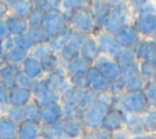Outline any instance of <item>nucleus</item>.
I'll list each match as a JSON object with an SVG mask.
<instances>
[{
    "instance_id": "nucleus-2",
    "label": "nucleus",
    "mask_w": 156,
    "mask_h": 139,
    "mask_svg": "<svg viewBox=\"0 0 156 139\" xmlns=\"http://www.w3.org/2000/svg\"><path fill=\"white\" fill-rule=\"evenodd\" d=\"M62 15L67 26H69L73 29V32H77L84 35H93L95 33V24L90 15L89 7L79 9L73 12L62 11Z\"/></svg>"
},
{
    "instance_id": "nucleus-22",
    "label": "nucleus",
    "mask_w": 156,
    "mask_h": 139,
    "mask_svg": "<svg viewBox=\"0 0 156 139\" xmlns=\"http://www.w3.org/2000/svg\"><path fill=\"white\" fill-rule=\"evenodd\" d=\"M41 124L34 121H23L18 124L17 139H38L40 137Z\"/></svg>"
},
{
    "instance_id": "nucleus-45",
    "label": "nucleus",
    "mask_w": 156,
    "mask_h": 139,
    "mask_svg": "<svg viewBox=\"0 0 156 139\" xmlns=\"http://www.w3.org/2000/svg\"><path fill=\"white\" fill-rule=\"evenodd\" d=\"M13 41H15V45H16V46H18V48H21V49H23V50H26V51H28V52L35 46L34 41H33L32 38L27 34V32H26L24 34H22V35L13 37Z\"/></svg>"
},
{
    "instance_id": "nucleus-23",
    "label": "nucleus",
    "mask_w": 156,
    "mask_h": 139,
    "mask_svg": "<svg viewBox=\"0 0 156 139\" xmlns=\"http://www.w3.org/2000/svg\"><path fill=\"white\" fill-rule=\"evenodd\" d=\"M156 45L152 39H141L136 46V61H155Z\"/></svg>"
},
{
    "instance_id": "nucleus-48",
    "label": "nucleus",
    "mask_w": 156,
    "mask_h": 139,
    "mask_svg": "<svg viewBox=\"0 0 156 139\" xmlns=\"http://www.w3.org/2000/svg\"><path fill=\"white\" fill-rule=\"evenodd\" d=\"M7 117L10 119H12L13 122H16L17 124H20L21 122H23V107L20 109V107H12V106H9L7 109Z\"/></svg>"
},
{
    "instance_id": "nucleus-31",
    "label": "nucleus",
    "mask_w": 156,
    "mask_h": 139,
    "mask_svg": "<svg viewBox=\"0 0 156 139\" xmlns=\"http://www.w3.org/2000/svg\"><path fill=\"white\" fill-rule=\"evenodd\" d=\"M28 56H29V52L18 46H13L12 49L4 52L5 61L9 63H16V65H21Z\"/></svg>"
},
{
    "instance_id": "nucleus-43",
    "label": "nucleus",
    "mask_w": 156,
    "mask_h": 139,
    "mask_svg": "<svg viewBox=\"0 0 156 139\" xmlns=\"http://www.w3.org/2000/svg\"><path fill=\"white\" fill-rule=\"evenodd\" d=\"M45 16V12L41 11L38 7H33V10L30 11V13L27 16V23H28V28H34V27H41V22L43 18Z\"/></svg>"
},
{
    "instance_id": "nucleus-27",
    "label": "nucleus",
    "mask_w": 156,
    "mask_h": 139,
    "mask_svg": "<svg viewBox=\"0 0 156 139\" xmlns=\"http://www.w3.org/2000/svg\"><path fill=\"white\" fill-rule=\"evenodd\" d=\"M9 10H11V15H15L17 17L27 18V16L30 13V11L34 7V2L32 0H9L6 1Z\"/></svg>"
},
{
    "instance_id": "nucleus-58",
    "label": "nucleus",
    "mask_w": 156,
    "mask_h": 139,
    "mask_svg": "<svg viewBox=\"0 0 156 139\" xmlns=\"http://www.w3.org/2000/svg\"><path fill=\"white\" fill-rule=\"evenodd\" d=\"M38 139H45V138H44V137H41V135H40V137H39V138H38Z\"/></svg>"
},
{
    "instance_id": "nucleus-55",
    "label": "nucleus",
    "mask_w": 156,
    "mask_h": 139,
    "mask_svg": "<svg viewBox=\"0 0 156 139\" xmlns=\"http://www.w3.org/2000/svg\"><path fill=\"white\" fill-rule=\"evenodd\" d=\"M155 134H141V135H134L129 139H154Z\"/></svg>"
},
{
    "instance_id": "nucleus-10",
    "label": "nucleus",
    "mask_w": 156,
    "mask_h": 139,
    "mask_svg": "<svg viewBox=\"0 0 156 139\" xmlns=\"http://www.w3.org/2000/svg\"><path fill=\"white\" fill-rule=\"evenodd\" d=\"M140 37H146L152 39L156 35V13H145L135 16L132 23Z\"/></svg>"
},
{
    "instance_id": "nucleus-15",
    "label": "nucleus",
    "mask_w": 156,
    "mask_h": 139,
    "mask_svg": "<svg viewBox=\"0 0 156 139\" xmlns=\"http://www.w3.org/2000/svg\"><path fill=\"white\" fill-rule=\"evenodd\" d=\"M100 56H101V54H100V50H99L96 38H94L93 35H87L82 46H80L79 57H82L84 61H87L89 65L93 66Z\"/></svg>"
},
{
    "instance_id": "nucleus-47",
    "label": "nucleus",
    "mask_w": 156,
    "mask_h": 139,
    "mask_svg": "<svg viewBox=\"0 0 156 139\" xmlns=\"http://www.w3.org/2000/svg\"><path fill=\"white\" fill-rule=\"evenodd\" d=\"M13 83H15V87H17V88H23V89L30 90V87H32L33 80H30L22 71H20L16 74V77L13 78Z\"/></svg>"
},
{
    "instance_id": "nucleus-20",
    "label": "nucleus",
    "mask_w": 156,
    "mask_h": 139,
    "mask_svg": "<svg viewBox=\"0 0 156 139\" xmlns=\"http://www.w3.org/2000/svg\"><path fill=\"white\" fill-rule=\"evenodd\" d=\"M32 98L30 90L15 87L9 91V106L22 109L32 100Z\"/></svg>"
},
{
    "instance_id": "nucleus-35",
    "label": "nucleus",
    "mask_w": 156,
    "mask_h": 139,
    "mask_svg": "<svg viewBox=\"0 0 156 139\" xmlns=\"http://www.w3.org/2000/svg\"><path fill=\"white\" fill-rule=\"evenodd\" d=\"M40 135L44 137L45 139H62L63 133H62L61 122L54 123L50 126H41Z\"/></svg>"
},
{
    "instance_id": "nucleus-37",
    "label": "nucleus",
    "mask_w": 156,
    "mask_h": 139,
    "mask_svg": "<svg viewBox=\"0 0 156 139\" xmlns=\"http://www.w3.org/2000/svg\"><path fill=\"white\" fill-rule=\"evenodd\" d=\"M113 61H116L118 65H126V63H130V62H135L136 61V48H132V49H121V51L112 57Z\"/></svg>"
},
{
    "instance_id": "nucleus-19",
    "label": "nucleus",
    "mask_w": 156,
    "mask_h": 139,
    "mask_svg": "<svg viewBox=\"0 0 156 139\" xmlns=\"http://www.w3.org/2000/svg\"><path fill=\"white\" fill-rule=\"evenodd\" d=\"M21 71L30 80H38V79L44 78V71L41 68L40 61L32 57L30 55L21 63Z\"/></svg>"
},
{
    "instance_id": "nucleus-56",
    "label": "nucleus",
    "mask_w": 156,
    "mask_h": 139,
    "mask_svg": "<svg viewBox=\"0 0 156 139\" xmlns=\"http://www.w3.org/2000/svg\"><path fill=\"white\" fill-rule=\"evenodd\" d=\"M4 55V46H2V43L0 41V56Z\"/></svg>"
},
{
    "instance_id": "nucleus-12",
    "label": "nucleus",
    "mask_w": 156,
    "mask_h": 139,
    "mask_svg": "<svg viewBox=\"0 0 156 139\" xmlns=\"http://www.w3.org/2000/svg\"><path fill=\"white\" fill-rule=\"evenodd\" d=\"M85 82H87V88L91 89L99 94H104V93H108L110 90V85L111 83L100 74V72L94 67L90 66L89 70L87 71L85 74Z\"/></svg>"
},
{
    "instance_id": "nucleus-60",
    "label": "nucleus",
    "mask_w": 156,
    "mask_h": 139,
    "mask_svg": "<svg viewBox=\"0 0 156 139\" xmlns=\"http://www.w3.org/2000/svg\"><path fill=\"white\" fill-rule=\"evenodd\" d=\"M155 65H156V60H155Z\"/></svg>"
},
{
    "instance_id": "nucleus-4",
    "label": "nucleus",
    "mask_w": 156,
    "mask_h": 139,
    "mask_svg": "<svg viewBox=\"0 0 156 139\" xmlns=\"http://www.w3.org/2000/svg\"><path fill=\"white\" fill-rule=\"evenodd\" d=\"M130 15H132V12H130V9H129L127 1H124L123 4H121L116 7H112L107 18L104 22L102 32L113 35L122 27L130 24L129 23V16Z\"/></svg>"
},
{
    "instance_id": "nucleus-1",
    "label": "nucleus",
    "mask_w": 156,
    "mask_h": 139,
    "mask_svg": "<svg viewBox=\"0 0 156 139\" xmlns=\"http://www.w3.org/2000/svg\"><path fill=\"white\" fill-rule=\"evenodd\" d=\"M119 96H113L110 93H104L100 95V99L88 107L82 115V122L85 129L96 130L101 127V123L107 113V111L112 107H117Z\"/></svg>"
},
{
    "instance_id": "nucleus-38",
    "label": "nucleus",
    "mask_w": 156,
    "mask_h": 139,
    "mask_svg": "<svg viewBox=\"0 0 156 139\" xmlns=\"http://www.w3.org/2000/svg\"><path fill=\"white\" fill-rule=\"evenodd\" d=\"M139 72L145 80L156 79V65L155 61H139Z\"/></svg>"
},
{
    "instance_id": "nucleus-21",
    "label": "nucleus",
    "mask_w": 156,
    "mask_h": 139,
    "mask_svg": "<svg viewBox=\"0 0 156 139\" xmlns=\"http://www.w3.org/2000/svg\"><path fill=\"white\" fill-rule=\"evenodd\" d=\"M123 126L124 129L130 134V137L146 134L140 119V115H134L123 111Z\"/></svg>"
},
{
    "instance_id": "nucleus-54",
    "label": "nucleus",
    "mask_w": 156,
    "mask_h": 139,
    "mask_svg": "<svg viewBox=\"0 0 156 139\" xmlns=\"http://www.w3.org/2000/svg\"><path fill=\"white\" fill-rule=\"evenodd\" d=\"M79 139H96V135H95V130H89V129H85L84 133L82 134V137Z\"/></svg>"
},
{
    "instance_id": "nucleus-17",
    "label": "nucleus",
    "mask_w": 156,
    "mask_h": 139,
    "mask_svg": "<svg viewBox=\"0 0 156 139\" xmlns=\"http://www.w3.org/2000/svg\"><path fill=\"white\" fill-rule=\"evenodd\" d=\"M100 128H104V129L110 130V132H118V130L123 129L124 128V126H123V111L118 107L110 109L107 111Z\"/></svg>"
},
{
    "instance_id": "nucleus-18",
    "label": "nucleus",
    "mask_w": 156,
    "mask_h": 139,
    "mask_svg": "<svg viewBox=\"0 0 156 139\" xmlns=\"http://www.w3.org/2000/svg\"><path fill=\"white\" fill-rule=\"evenodd\" d=\"M62 133L63 138L66 139H79L82 134L84 133L85 128L83 126L82 119L74 118V119H62L61 121Z\"/></svg>"
},
{
    "instance_id": "nucleus-59",
    "label": "nucleus",
    "mask_w": 156,
    "mask_h": 139,
    "mask_svg": "<svg viewBox=\"0 0 156 139\" xmlns=\"http://www.w3.org/2000/svg\"><path fill=\"white\" fill-rule=\"evenodd\" d=\"M154 139H156V134H155V137H154Z\"/></svg>"
},
{
    "instance_id": "nucleus-49",
    "label": "nucleus",
    "mask_w": 156,
    "mask_h": 139,
    "mask_svg": "<svg viewBox=\"0 0 156 139\" xmlns=\"http://www.w3.org/2000/svg\"><path fill=\"white\" fill-rule=\"evenodd\" d=\"M0 106H9V89L0 80Z\"/></svg>"
},
{
    "instance_id": "nucleus-25",
    "label": "nucleus",
    "mask_w": 156,
    "mask_h": 139,
    "mask_svg": "<svg viewBox=\"0 0 156 139\" xmlns=\"http://www.w3.org/2000/svg\"><path fill=\"white\" fill-rule=\"evenodd\" d=\"M5 22L11 37H18L24 34L28 30V23L26 18L17 17L15 15H7L5 17Z\"/></svg>"
},
{
    "instance_id": "nucleus-5",
    "label": "nucleus",
    "mask_w": 156,
    "mask_h": 139,
    "mask_svg": "<svg viewBox=\"0 0 156 139\" xmlns=\"http://www.w3.org/2000/svg\"><path fill=\"white\" fill-rule=\"evenodd\" d=\"M117 107L124 112H129L134 115H143L149 110L143 90L123 93L118 99Z\"/></svg>"
},
{
    "instance_id": "nucleus-41",
    "label": "nucleus",
    "mask_w": 156,
    "mask_h": 139,
    "mask_svg": "<svg viewBox=\"0 0 156 139\" xmlns=\"http://www.w3.org/2000/svg\"><path fill=\"white\" fill-rule=\"evenodd\" d=\"M100 95L101 94H99V93H96V91H94L91 89H85L84 90V94H83V98L80 100V104H79V107L83 110V112L88 107H90L91 105H94L100 99Z\"/></svg>"
},
{
    "instance_id": "nucleus-29",
    "label": "nucleus",
    "mask_w": 156,
    "mask_h": 139,
    "mask_svg": "<svg viewBox=\"0 0 156 139\" xmlns=\"http://www.w3.org/2000/svg\"><path fill=\"white\" fill-rule=\"evenodd\" d=\"M84 90L83 89H78L72 87L68 91H66L65 94L60 95V104L62 107H73V106H79L80 100L83 98Z\"/></svg>"
},
{
    "instance_id": "nucleus-16",
    "label": "nucleus",
    "mask_w": 156,
    "mask_h": 139,
    "mask_svg": "<svg viewBox=\"0 0 156 139\" xmlns=\"http://www.w3.org/2000/svg\"><path fill=\"white\" fill-rule=\"evenodd\" d=\"M98 45H99V50H100V54L104 55V56H107L110 59L115 57L119 51H121V46L116 43V40L113 39V35L111 34H107V33H104L101 32L98 38Z\"/></svg>"
},
{
    "instance_id": "nucleus-51",
    "label": "nucleus",
    "mask_w": 156,
    "mask_h": 139,
    "mask_svg": "<svg viewBox=\"0 0 156 139\" xmlns=\"http://www.w3.org/2000/svg\"><path fill=\"white\" fill-rule=\"evenodd\" d=\"M96 139H113V132L106 130L104 128H99L95 130Z\"/></svg>"
},
{
    "instance_id": "nucleus-7",
    "label": "nucleus",
    "mask_w": 156,
    "mask_h": 139,
    "mask_svg": "<svg viewBox=\"0 0 156 139\" xmlns=\"http://www.w3.org/2000/svg\"><path fill=\"white\" fill-rule=\"evenodd\" d=\"M87 35L84 34H80V33H77V32H73L69 41L60 50V52L57 54L58 57H60V61L65 65L69 63L72 60L79 57V50H80V46L84 41Z\"/></svg>"
},
{
    "instance_id": "nucleus-39",
    "label": "nucleus",
    "mask_w": 156,
    "mask_h": 139,
    "mask_svg": "<svg viewBox=\"0 0 156 139\" xmlns=\"http://www.w3.org/2000/svg\"><path fill=\"white\" fill-rule=\"evenodd\" d=\"M27 34L32 38L34 41L35 46L39 44H48L50 40V35L41 28V27H34V28H28Z\"/></svg>"
},
{
    "instance_id": "nucleus-26",
    "label": "nucleus",
    "mask_w": 156,
    "mask_h": 139,
    "mask_svg": "<svg viewBox=\"0 0 156 139\" xmlns=\"http://www.w3.org/2000/svg\"><path fill=\"white\" fill-rule=\"evenodd\" d=\"M90 66L91 65H89L82 57H77V59L72 60L69 63L66 65V74H67V78L68 79H72V78L85 77L87 71L89 70Z\"/></svg>"
},
{
    "instance_id": "nucleus-3",
    "label": "nucleus",
    "mask_w": 156,
    "mask_h": 139,
    "mask_svg": "<svg viewBox=\"0 0 156 139\" xmlns=\"http://www.w3.org/2000/svg\"><path fill=\"white\" fill-rule=\"evenodd\" d=\"M118 79L122 84L123 93L143 90V88L146 83V80L141 77V74L139 72L138 61L121 65V74H119Z\"/></svg>"
},
{
    "instance_id": "nucleus-57",
    "label": "nucleus",
    "mask_w": 156,
    "mask_h": 139,
    "mask_svg": "<svg viewBox=\"0 0 156 139\" xmlns=\"http://www.w3.org/2000/svg\"><path fill=\"white\" fill-rule=\"evenodd\" d=\"M152 41H154V43H155V45H156V35L152 38Z\"/></svg>"
},
{
    "instance_id": "nucleus-33",
    "label": "nucleus",
    "mask_w": 156,
    "mask_h": 139,
    "mask_svg": "<svg viewBox=\"0 0 156 139\" xmlns=\"http://www.w3.org/2000/svg\"><path fill=\"white\" fill-rule=\"evenodd\" d=\"M40 65H41V68L44 71V73H51L54 71H56L60 66H61V61H60V57L57 54L52 52L48 56H45L44 59L40 60Z\"/></svg>"
},
{
    "instance_id": "nucleus-13",
    "label": "nucleus",
    "mask_w": 156,
    "mask_h": 139,
    "mask_svg": "<svg viewBox=\"0 0 156 139\" xmlns=\"http://www.w3.org/2000/svg\"><path fill=\"white\" fill-rule=\"evenodd\" d=\"M63 119V110L61 104H51L39 109V123L41 126H50Z\"/></svg>"
},
{
    "instance_id": "nucleus-14",
    "label": "nucleus",
    "mask_w": 156,
    "mask_h": 139,
    "mask_svg": "<svg viewBox=\"0 0 156 139\" xmlns=\"http://www.w3.org/2000/svg\"><path fill=\"white\" fill-rule=\"evenodd\" d=\"M89 11H90V15L95 24V32L99 29H102L104 22L111 11V7L107 5L106 0L89 1Z\"/></svg>"
},
{
    "instance_id": "nucleus-34",
    "label": "nucleus",
    "mask_w": 156,
    "mask_h": 139,
    "mask_svg": "<svg viewBox=\"0 0 156 139\" xmlns=\"http://www.w3.org/2000/svg\"><path fill=\"white\" fill-rule=\"evenodd\" d=\"M20 71H21V65L6 62L4 66L0 67V80H1L2 83L13 80V78L16 77V74H17Z\"/></svg>"
},
{
    "instance_id": "nucleus-30",
    "label": "nucleus",
    "mask_w": 156,
    "mask_h": 139,
    "mask_svg": "<svg viewBox=\"0 0 156 139\" xmlns=\"http://www.w3.org/2000/svg\"><path fill=\"white\" fill-rule=\"evenodd\" d=\"M66 79H67L66 68H62L61 66H60L56 71H54V72H51V73H48V74L44 77V80H45V83L48 84V87H50V88L54 89V90H57L58 87H60Z\"/></svg>"
},
{
    "instance_id": "nucleus-36",
    "label": "nucleus",
    "mask_w": 156,
    "mask_h": 139,
    "mask_svg": "<svg viewBox=\"0 0 156 139\" xmlns=\"http://www.w3.org/2000/svg\"><path fill=\"white\" fill-rule=\"evenodd\" d=\"M143 93L146 99L149 109H156V79L146 80L143 88Z\"/></svg>"
},
{
    "instance_id": "nucleus-11",
    "label": "nucleus",
    "mask_w": 156,
    "mask_h": 139,
    "mask_svg": "<svg viewBox=\"0 0 156 139\" xmlns=\"http://www.w3.org/2000/svg\"><path fill=\"white\" fill-rule=\"evenodd\" d=\"M66 26H67V23H66L65 18H63L62 11H50V12H46L44 18H43V22H41V28L50 37L60 33Z\"/></svg>"
},
{
    "instance_id": "nucleus-8",
    "label": "nucleus",
    "mask_w": 156,
    "mask_h": 139,
    "mask_svg": "<svg viewBox=\"0 0 156 139\" xmlns=\"http://www.w3.org/2000/svg\"><path fill=\"white\" fill-rule=\"evenodd\" d=\"M113 39L123 49L136 48L139 45V43L141 41L140 34L136 32V29L133 27L132 23L122 27L118 32H116L113 34Z\"/></svg>"
},
{
    "instance_id": "nucleus-40",
    "label": "nucleus",
    "mask_w": 156,
    "mask_h": 139,
    "mask_svg": "<svg viewBox=\"0 0 156 139\" xmlns=\"http://www.w3.org/2000/svg\"><path fill=\"white\" fill-rule=\"evenodd\" d=\"M39 106L32 99L24 107H23V121H34L39 122Z\"/></svg>"
},
{
    "instance_id": "nucleus-28",
    "label": "nucleus",
    "mask_w": 156,
    "mask_h": 139,
    "mask_svg": "<svg viewBox=\"0 0 156 139\" xmlns=\"http://www.w3.org/2000/svg\"><path fill=\"white\" fill-rule=\"evenodd\" d=\"M18 124L6 115L0 116V139H17Z\"/></svg>"
},
{
    "instance_id": "nucleus-44",
    "label": "nucleus",
    "mask_w": 156,
    "mask_h": 139,
    "mask_svg": "<svg viewBox=\"0 0 156 139\" xmlns=\"http://www.w3.org/2000/svg\"><path fill=\"white\" fill-rule=\"evenodd\" d=\"M89 7V1L85 0H63L61 1V10L67 12H73L79 9Z\"/></svg>"
},
{
    "instance_id": "nucleus-9",
    "label": "nucleus",
    "mask_w": 156,
    "mask_h": 139,
    "mask_svg": "<svg viewBox=\"0 0 156 139\" xmlns=\"http://www.w3.org/2000/svg\"><path fill=\"white\" fill-rule=\"evenodd\" d=\"M102 77H105L110 83L117 80L119 78L121 74V65H118L116 61H113L112 59L101 55L95 63L93 65Z\"/></svg>"
},
{
    "instance_id": "nucleus-53",
    "label": "nucleus",
    "mask_w": 156,
    "mask_h": 139,
    "mask_svg": "<svg viewBox=\"0 0 156 139\" xmlns=\"http://www.w3.org/2000/svg\"><path fill=\"white\" fill-rule=\"evenodd\" d=\"M7 12H9V6H7L6 1L0 0V20L5 18L7 16Z\"/></svg>"
},
{
    "instance_id": "nucleus-32",
    "label": "nucleus",
    "mask_w": 156,
    "mask_h": 139,
    "mask_svg": "<svg viewBox=\"0 0 156 139\" xmlns=\"http://www.w3.org/2000/svg\"><path fill=\"white\" fill-rule=\"evenodd\" d=\"M140 119L146 134L156 133V109H149L146 112L140 115Z\"/></svg>"
},
{
    "instance_id": "nucleus-52",
    "label": "nucleus",
    "mask_w": 156,
    "mask_h": 139,
    "mask_svg": "<svg viewBox=\"0 0 156 139\" xmlns=\"http://www.w3.org/2000/svg\"><path fill=\"white\" fill-rule=\"evenodd\" d=\"M130 138V134L123 128L118 132H113V139H129Z\"/></svg>"
},
{
    "instance_id": "nucleus-50",
    "label": "nucleus",
    "mask_w": 156,
    "mask_h": 139,
    "mask_svg": "<svg viewBox=\"0 0 156 139\" xmlns=\"http://www.w3.org/2000/svg\"><path fill=\"white\" fill-rule=\"evenodd\" d=\"M11 35L9 33V29H7V26H6V22H5V18L0 20V41L4 43L6 39H9Z\"/></svg>"
},
{
    "instance_id": "nucleus-46",
    "label": "nucleus",
    "mask_w": 156,
    "mask_h": 139,
    "mask_svg": "<svg viewBox=\"0 0 156 139\" xmlns=\"http://www.w3.org/2000/svg\"><path fill=\"white\" fill-rule=\"evenodd\" d=\"M50 54H52V50L49 48L48 44H39V45L34 46V48L29 51V55H30L32 57L39 60V61H40L41 59H44L45 56L50 55Z\"/></svg>"
},
{
    "instance_id": "nucleus-24",
    "label": "nucleus",
    "mask_w": 156,
    "mask_h": 139,
    "mask_svg": "<svg viewBox=\"0 0 156 139\" xmlns=\"http://www.w3.org/2000/svg\"><path fill=\"white\" fill-rule=\"evenodd\" d=\"M72 34H73V29H72L69 26H66L60 33H57V34L50 37V40H49V43H48L49 48L52 50V52L58 54L60 50L69 41Z\"/></svg>"
},
{
    "instance_id": "nucleus-42",
    "label": "nucleus",
    "mask_w": 156,
    "mask_h": 139,
    "mask_svg": "<svg viewBox=\"0 0 156 139\" xmlns=\"http://www.w3.org/2000/svg\"><path fill=\"white\" fill-rule=\"evenodd\" d=\"M33 2H34L35 7L40 9L45 13L50 12V11H62L60 0H35Z\"/></svg>"
},
{
    "instance_id": "nucleus-6",
    "label": "nucleus",
    "mask_w": 156,
    "mask_h": 139,
    "mask_svg": "<svg viewBox=\"0 0 156 139\" xmlns=\"http://www.w3.org/2000/svg\"><path fill=\"white\" fill-rule=\"evenodd\" d=\"M30 93L33 96L32 99L38 104L39 107L60 102L58 93L56 90L51 89L50 87H48L44 78L38 79V80H33L32 87H30Z\"/></svg>"
}]
</instances>
